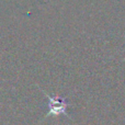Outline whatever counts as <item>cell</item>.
Wrapping results in <instances>:
<instances>
[{
    "label": "cell",
    "mask_w": 125,
    "mask_h": 125,
    "mask_svg": "<svg viewBox=\"0 0 125 125\" xmlns=\"http://www.w3.org/2000/svg\"><path fill=\"white\" fill-rule=\"evenodd\" d=\"M44 94L46 95L48 100V110L47 115H59V114H65L69 117V114L67 113V108L69 106V103L66 101H64V99H61L59 97L55 95V97H52V95L47 94L46 91H44Z\"/></svg>",
    "instance_id": "cell-1"
}]
</instances>
